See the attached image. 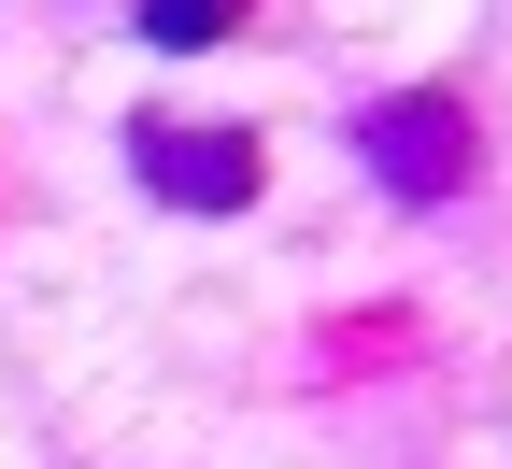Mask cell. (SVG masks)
Segmentation results:
<instances>
[{
	"mask_svg": "<svg viewBox=\"0 0 512 469\" xmlns=\"http://www.w3.org/2000/svg\"><path fill=\"white\" fill-rule=\"evenodd\" d=\"M128 171L157 214H256L271 199V143L242 114H128Z\"/></svg>",
	"mask_w": 512,
	"mask_h": 469,
	"instance_id": "obj_1",
	"label": "cell"
},
{
	"mask_svg": "<svg viewBox=\"0 0 512 469\" xmlns=\"http://www.w3.org/2000/svg\"><path fill=\"white\" fill-rule=\"evenodd\" d=\"M356 157H370V185H384V199L441 214V199H470L484 128H470V100H456V86H399V100H370V114H356Z\"/></svg>",
	"mask_w": 512,
	"mask_h": 469,
	"instance_id": "obj_2",
	"label": "cell"
},
{
	"mask_svg": "<svg viewBox=\"0 0 512 469\" xmlns=\"http://www.w3.org/2000/svg\"><path fill=\"white\" fill-rule=\"evenodd\" d=\"M256 29V0H143V43L157 57H214V43H242Z\"/></svg>",
	"mask_w": 512,
	"mask_h": 469,
	"instance_id": "obj_3",
	"label": "cell"
}]
</instances>
